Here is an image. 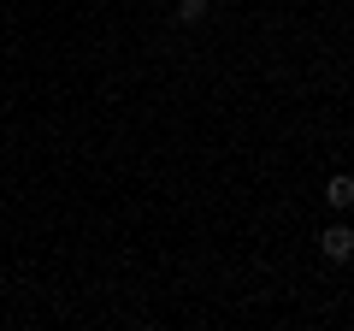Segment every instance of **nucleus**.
<instances>
[{"mask_svg": "<svg viewBox=\"0 0 354 331\" xmlns=\"http://www.w3.org/2000/svg\"><path fill=\"white\" fill-rule=\"evenodd\" d=\"M207 18V0H177V24H201Z\"/></svg>", "mask_w": 354, "mask_h": 331, "instance_id": "3", "label": "nucleus"}, {"mask_svg": "<svg viewBox=\"0 0 354 331\" xmlns=\"http://www.w3.org/2000/svg\"><path fill=\"white\" fill-rule=\"evenodd\" d=\"M325 202H330V207H354V178H348V172L325 184Z\"/></svg>", "mask_w": 354, "mask_h": 331, "instance_id": "2", "label": "nucleus"}, {"mask_svg": "<svg viewBox=\"0 0 354 331\" xmlns=\"http://www.w3.org/2000/svg\"><path fill=\"white\" fill-rule=\"evenodd\" d=\"M319 249H325L330 260H348V255H354V231H348V225H330L325 237H319Z\"/></svg>", "mask_w": 354, "mask_h": 331, "instance_id": "1", "label": "nucleus"}]
</instances>
